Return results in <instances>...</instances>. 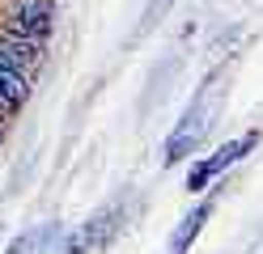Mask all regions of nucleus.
Listing matches in <instances>:
<instances>
[{"label": "nucleus", "instance_id": "1", "mask_svg": "<svg viewBox=\"0 0 263 254\" xmlns=\"http://www.w3.org/2000/svg\"><path fill=\"white\" fill-rule=\"evenodd\" d=\"M5 34L43 47V38L51 34V0H13L5 13Z\"/></svg>", "mask_w": 263, "mask_h": 254}, {"label": "nucleus", "instance_id": "2", "mask_svg": "<svg viewBox=\"0 0 263 254\" xmlns=\"http://www.w3.org/2000/svg\"><path fill=\"white\" fill-rule=\"evenodd\" d=\"M255 140H259V135H246V140H234V144L217 148V157H212V161H200V165H195V174H191V186L200 191V186H204L208 178H217V174H221L225 165H234L238 157H246V152L255 148Z\"/></svg>", "mask_w": 263, "mask_h": 254}, {"label": "nucleus", "instance_id": "3", "mask_svg": "<svg viewBox=\"0 0 263 254\" xmlns=\"http://www.w3.org/2000/svg\"><path fill=\"white\" fill-rule=\"evenodd\" d=\"M39 60V47L34 43H22V38H9V34H0V68H9V72H22Z\"/></svg>", "mask_w": 263, "mask_h": 254}, {"label": "nucleus", "instance_id": "4", "mask_svg": "<svg viewBox=\"0 0 263 254\" xmlns=\"http://www.w3.org/2000/svg\"><path fill=\"white\" fill-rule=\"evenodd\" d=\"M26 93H30L26 76H22V72H9V68H0V114H13V110L26 102Z\"/></svg>", "mask_w": 263, "mask_h": 254}, {"label": "nucleus", "instance_id": "5", "mask_svg": "<svg viewBox=\"0 0 263 254\" xmlns=\"http://www.w3.org/2000/svg\"><path fill=\"white\" fill-rule=\"evenodd\" d=\"M208 216V208H195L191 216H187V225H183V233H178L174 237V242H170V254H183L187 246H191V237H195V229H200V220Z\"/></svg>", "mask_w": 263, "mask_h": 254}]
</instances>
